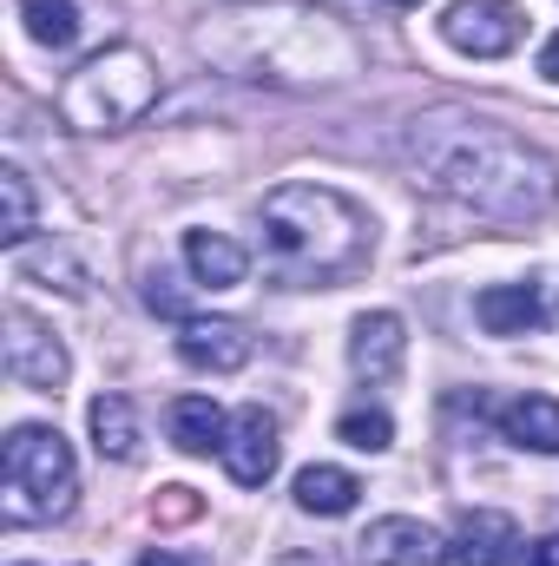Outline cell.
<instances>
[{"instance_id":"cell-18","label":"cell","mask_w":559,"mask_h":566,"mask_svg":"<svg viewBox=\"0 0 559 566\" xmlns=\"http://www.w3.org/2000/svg\"><path fill=\"white\" fill-rule=\"evenodd\" d=\"M494 422H500V434H507L514 448L559 454V402H553V396H520V402H507Z\"/></svg>"},{"instance_id":"cell-8","label":"cell","mask_w":559,"mask_h":566,"mask_svg":"<svg viewBox=\"0 0 559 566\" xmlns=\"http://www.w3.org/2000/svg\"><path fill=\"white\" fill-rule=\"evenodd\" d=\"M356 560L362 566H441V560H454V541H441L415 514H389V521H369V534L356 541Z\"/></svg>"},{"instance_id":"cell-12","label":"cell","mask_w":559,"mask_h":566,"mask_svg":"<svg viewBox=\"0 0 559 566\" xmlns=\"http://www.w3.org/2000/svg\"><path fill=\"white\" fill-rule=\"evenodd\" d=\"M454 566H520V521L500 507H474L454 527Z\"/></svg>"},{"instance_id":"cell-7","label":"cell","mask_w":559,"mask_h":566,"mask_svg":"<svg viewBox=\"0 0 559 566\" xmlns=\"http://www.w3.org/2000/svg\"><path fill=\"white\" fill-rule=\"evenodd\" d=\"M7 376H13L20 389L60 396V389H66V376H73V356H66V343H60L40 316L7 310Z\"/></svg>"},{"instance_id":"cell-23","label":"cell","mask_w":559,"mask_h":566,"mask_svg":"<svg viewBox=\"0 0 559 566\" xmlns=\"http://www.w3.org/2000/svg\"><path fill=\"white\" fill-rule=\"evenodd\" d=\"M53 271L66 277V296H86V271H80L66 251H27V258H20V277H53Z\"/></svg>"},{"instance_id":"cell-1","label":"cell","mask_w":559,"mask_h":566,"mask_svg":"<svg viewBox=\"0 0 559 566\" xmlns=\"http://www.w3.org/2000/svg\"><path fill=\"white\" fill-rule=\"evenodd\" d=\"M402 165L428 191L494 218V224H534L559 205V165L534 139H520L500 119L481 113H421L395 133Z\"/></svg>"},{"instance_id":"cell-16","label":"cell","mask_w":559,"mask_h":566,"mask_svg":"<svg viewBox=\"0 0 559 566\" xmlns=\"http://www.w3.org/2000/svg\"><path fill=\"white\" fill-rule=\"evenodd\" d=\"M86 422H93V448L106 454V461H139V409H133V396H119V389H106V396H93V409H86Z\"/></svg>"},{"instance_id":"cell-22","label":"cell","mask_w":559,"mask_h":566,"mask_svg":"<svg viewBox=\"0 0 559 566\" xmlns=\"http://www.w3.org/2000/svg\"><path fill=\"white\" fill-rule=\"evenodd\" d=\"M198 514H204V501H198V488H184V481H171V488L151 494V521H158V527H184V521H198Z\"/></svg>"},{"instance_id":"cell-2","label":"cell","mask_w":559,"mask_h":566,"mask_svg":"<svg viewBox=\"0 0 559 566\" xmlns=\"http://www.w3.org/2000/svg\"><path fill=\"white\" fill-rule=\"evenodd\" d=\"M191 46L231 73V80H257V86H336L356 73V40L336 13L303 7V0H251V7H224L211 13Z\"/></svg>"},{"instance_id":"cell-27","label":"cell","mask_w":559,"mask_h":566,"mask_svg":"<svg viewBox=\"0 0 559 566\" xmlns=\"http://www.w3.org/2000/svg\"><path fill=\"white\" fill-rule=\"evenodd\" d=\"M382 7H421V0H382Z\"/></svg>"},{"instance_id":"cell-10","label":"cell","mask_w":559,"mask_h":566,"mask_svg":"<svg viewBox=\"0 0 559 566\" xmlns=\"http://www.w3.org/2000/svg\"><path fill=\"white\" fill-rule=\"evenodd\" d=\"M402 363H409V323H402L395 310L356 316V329H349V369H356L369 389H389V382L402 376Z\"/></svg>"},{"instance_id":"cell-20","label":"cell","mask_w":559,"mask_h":566,"mask_svg":"<svg viewBox=\"0 0 559 566\" xmlns=\"http://www.w3.org/2000/svg\"><path fill=\"white\" fill-rule=\"evenodd\" d=\"M20 20H27V33H33L40 46H53V53H66V46L80 40V7H73V0H20Z\"/></svg>"},{"instance_id":"cell-9","label":"cell","mask_w":559,"mask_h":566,"mask_svg":"<svg viewBox=\"0 0 559 566\" xmlns=\"http://www.w3.org/2000/svg\"><path fill=\"white\" fill-rule=\"evenodd\" d=\"M251 329L238 316H191L178 323V363L198 369V376H238L251 363Z\"/></svg>"},{"instance_id":"cell-14","label":"cell","mask_w":559,"mask_h":566,"mask_svg":"<svg viewBox=\"0 0 559 566\" xmlns=\"http://www.w3.org/2000/svg\"><path fill=\"white\" fill-rule=\"evenodd\" d=\"M356 501H362V481H356L349 468L316 461V468L296 474V507L316 514V521H342V514H356Z\"/></svg>"},{"instance_id":"cell-11","label":"cell","mask_w":559,"mask_h":566,"mask_svg":"<svg viewBox=\"0 0 559 566\" xmlns=\"http://www.w3.org/2000/svg\"><path fill=\"white\" fill-rule=\"evenodd\" d=\"M218 454H224V474H231L238 488H264L283 461L277 422H271L264 409H238L231 428H224V448H218Z\"/></svg>"},{"instance_id":"cell-3","label":"cell","mask_w":559,"mask_h":566,"mask_svg":"<svg viewBox=\"0 0 559 566\" xmlns=\"http://www.w3.org/2000/svg\"><path fill=\"white\" fill-rule=\"evenodd\" d=\"M264 244L289 290H336L376 264V218L336 185H277L264 198Z\"/></svg>"},{"instance_id":"cell-21","label":"cell","mask_w":559,"mask_h":566,"mask_svg":"<svg viewBox=\"0 0 559 566\" xmlns=\"http://www.w3.org/2000/svg\"><path fill=\"white\" fill-rule=\"evenodd\" d=\"M336 441H349V448H362V454H382V448L395 441V422H389V409H349V416L336 422Z\"/></svg>"},{"instance_id":"cell-15","label":"cell","mask_w":559,"mask_h":566,"mask_svg":"<svg viewBox=\"0 0 559 566\" xmlns=\"http://www.w3.org/2000/svg\"><path fill=\"white\" fill-rule=\"evenodd\" d=\"M184 264H191V277L204 283V290H231V283H244V271H251L244 244L224 238V231H184Z\"/></svg>"},{"instance_id":"cell-24","label":"cell","mask_w":559,"mask_h":566,"mask_svg":"<svg viewBox=\"0 0 559 566\" xmlns=\"http://www.w3.org/2000/svg\"><path fill=\"white\" fill-rule=\"evenodd\" d=\"M520 566H559V534L534 541V547H520Z\"/></svg>"},{"instance_id":"cell-17","label":"cell","mask_w":559,"mask_h":566,"mask_svg":"<svg viewBox=\"0 0 559 566\" xmlns=\"http://www.w3.org/2000/svg\"><path fill=\"white\" fill-rule=\"evenodd\" d=\"M165 428H171V441H178L184 454H211V448H224L231 416H224L211 396H178V402L165 409Z\"/></svg>"},{"instance_id":"cell-19","label":"cell","mask_w":559,"mask_h":566,"mask_svg":"<svg viewBox=\"0 0 559 566\" xmlns=\"http://www.w3.org/2000/svg\"><path fill=\"white\" fill-rule=\"evenodd\" d=\"M33 218H40V205H33V178L20 171V165H0V244H27L33 238Z\"/></svg>"},{"instance_id":"cell-25","label":"cell","mask_w":559,"mask_h":566,"mask_svg":"<svg viewBox=\"0 0 559 566\" xmlns=\"http://www.w3.org/2000/svg\"><path fill=\"white\" fill-rule=\"evenodd\" d=\"M540 80H553V86H559V33L540 46Z\"/></svg>"},{"instance_id":"cell-5","label":"cell","mask_w":559,"mask_h":566,"mask_svg":"<svg viewBox=\"0 0 559 566\" xmlns=\"http://www.w3.org/2000/svg\"><path fill=\"white\" fill-rule=\"evenodd\" d=\"M151 106H158V60L145 46H99L60 86V119L73 133H126Z\"/></svg>"},{"instance_id":"cell-6","label":"cell","mask_w":559,"mask_h":566,"mask_svg":"<svg viewBox=\"0 0 559 566\" xmlns=\"http://www.w3.org/2000/svg\"><path fill=\"white\" fill-rule=\"evenodd\" d=\"M441 40L467 60H507L527 40V7H514V0H454L441 13Z\"/></svg>"},{"instance_id":"cell-13","label":"cell","mask_w":559,"mask_h":566,"mask_svg":"<svg viewBox=\"0 0 559 566\" xmlns=\"http://www.w3.org/2000/svg\"><path fill=\"white\" fill-rule=\"evenodd\" d=\"M474 316L487 336H527L547 323V296H540V283H487L474 296Z\"/></svg>"},{"instance_id":"cell-4","label":"cell","mask_w":559,"mask_h":566,"mask_svg":"<svg viewBox=\"0 0 559 566\" xmlns=\"http://www.w3.org/2000/svg\"><path fill=\"white\" fill-rule=\"evenodd\" d=\"M0 514L7 527H40V521H60L73 514V494H80V461L66 448V434L46 422H20L7 428V448H0Z\"/></svg>"},{"instance_id":"cell-26","label":"cell","mask_w":559,"mask_h":566,"mask_svg":"<svg viewBox=\"0 0 559 566\" xmlns=\"http://www.w3.org/2000/svg\"><path fill=\"white\" fill-rule=\"evenodd\" d=\"M139 566H204V560H184V554H165V547H151V554H139Z\"/></svg>"}]
</instances>
